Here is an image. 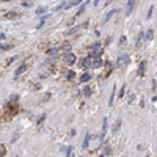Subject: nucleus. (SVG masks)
<instances>
[{
	"instance_id": "18",
	"label": "nucleus",
	"mask_w": 157,
	"mask_h": 157,
	"mask_svg": "<svg viewBox=\"0 0 157 157\" xmlns=\"http://www.w3.org/2000/svg\"><path fill=\"white\" fill-rule=\"evenodd\" d=\"M145 66H146V63L143 61V63L140 64V71H138V74H140V75H143V71H145Z\"/></svg>"
},
{
	"instance_id": "12",
	"label": "nucleus",
	"mask_w": 157,
	"mask_h": 157,
	"mask_svg": "<svg viewBox=\"0 0 157 157\" xmlns=\"http://www.w3.org/2000/svg\"><path fill=\"white\" fill-rule=\"evenodd\" d=\"M120 127H121V120H116V123L113 126V134H116L118 130H120Z\"/></svg>"
},
{
	"instance_id": "17",
	"label": "nucleus",
	"mask_w": 157,
	"mask_h": 157,
	"mask_svg": "<svg viewBox=\"0 0 157 157\" xmlns=\"http://www.w3.org/2000/svg\"><path fill=\"white\" fill-rule=\"evenodd\" d=\"M46 11H47L46 8H38V10H36V16H41V14H44Z\"/></svg>"
},
{
	"instance_id": "1",
	"label": "nucleus",
	"mask_w": 157,
	"mask_h": 157,
	"mask_svg": "<svg viewBox=\"0 0 157 157\" xmlns=\"http://www.w3.org/2000/svg\"><path fill=\"white\" fill-rule=\"evenodd\" d=\"M91 61H93V55H88L86 58L80 60V68H82V69H88V68H91Z\"/></svg>"
},
{
	"instance_id": "20",
	"label": "nucleus",
	"mask_w": 157,
	"mask_h": 157,
	"mask_svg": "<svg viewBox=\"0 0 157 157\" xmlns=\"http://www.w3.org/2000/svg\"><path fill=\"white\" fill-rule=\"evenodd\" d=\"M74 75H75V74H74V71H69V72L66 74V77H68V80H72V78H74Z\"/></svg>"
},
{
	"instance_id": "11",
	"label": "nucleus",
	"mask_w": 157,
	"mask_h": 157,
	"mask_svg": "<svg viewBox=\"0 0 157 157\" xmlns=\"http://www.w3.org/2000/svg\"><path fill=\"white\" fill-rule=\"evenodd\" d=\"M116 13H118V10H112L110 13H107V14H105V17H104V22H107V21H109V19H110L113 14H116Z\"/></svg>"
},
{
	"instance_id": "7",
	"label": "nucleus",
	"mask_w": 157,
	"mask_h": 157,
	"mask_svg": "<svg viewBox=\"0 0 157 157\" xmlns=\"http://www.w3.org/2000/svg\"><path fill=\"white\" fill-rule=\"evenodd\" d=\"M25 71H27V66H25V64H22V66H21V68H17V71L14 72V77L17 78V77H19L22 72H25Z\"/></svg>"
},
{
	"instance_id": "24",
	"label": "nucleus",
	"mask_w": 157,
	"mask_h": 157,
	"mask_svg": "<svg viewBox=\"0 0 157 157\" xmlns=\"http://www.w3.org/2000/svg\"><path fill=\"white\" fill-rule=\"evenodd\" d=\"M124 90H126V86L123 85V86H121V91H120V98H123V96H124V93H126Z\"/></svg>"
},
{
	"instance_id": "8",
	"label": "nucleus",
	"mask_w": 157,
	"mask_h": 157,
	"mask_svg": "<svg viewBox=\"0 0 157 157\" xmlns=\"http://www.w3.org/2000/svg\"><path fill=\"white\" fill-rule=\"evenodd\" d=\"M83 2V0H72L71 3H68V5H64V8H72V6H77V5H80Z\"/></svg>"
},
{
	"instance_id": "14",
	"label": "nucleus",
	"mask_w": 157,
	"mask_h": 157,
	"mask_svg": "<svg viewBox=\"0 0 157 157\" xmlns=\"http://www.w3.org/2000/svg\"><path fill=\"white\" fill-rule=\"evenodd\" d=\"M90 78H91V75H90L88 72H85V74L82 75V78H80V82H82V83H85V82H88V80H90Z\"/></svg>"
},
{
	"instance_id": "10",
	"label": "nucleus",
	"mask_w": 157,
	"mask_h": 157,
	"mask_svg": "<svg viewBox=\"0 0 157 157\" xmlns=\"http://www.w3.org/2000/svg\"><path fill=\"white\" fill-rule=\"evenodd\" d=\"M107 129H109L107 127V118H104V121H102V137L107 134Z\"/></svg>"
},
{
	"instance_id": "3",
	"label": "nucleus",
	"mask_w": 157,
	"mask_h": 157,
	"mask_svg": "<svg viewBox=\"0 0 157 157\" xmlns=\"http://www.w3.org/2000/svg\"><path fill=\"white\" fill-rule=\"evenodd\" d=\"M135 0H127V8H126V16H130L132 14V10H134V3Z\"/></svg>"
},
{
	"instance_id": "27",
	"label": "nucleus",
	"mask_w": 157,
	"mask_h": 157,
	"mask_svg": "<svg viewBox=\"0 0 157 157\" xmlns=\"http://www.w3.org/2000/svg\"><path fill=\"white\" fill-rule=\"evenodd\" d=\"M98 3H99V0H93V5L94 6H98Z\"/></svg>"
},
{
	"instance_id": "26",
	"label": "nucleus",
	"mask_w": 157,
	"mask_h": 157,
	"mask_svg": "<svg viewBox=\"0 0 157 157\" xmlns=\"http://www.w3.org/2000/svg\"><path fill=\"white\" fill-rule=\"evenodd\" d=\"M14 60H16V57H13V58H10V60H8L6 63H8V64H11V63H13V61H14Z\"/></svg>"
},
{
	"instance_id": "4",
	"label": "nucleus",
	"mask_w": 157,
	"mask_h": 157,
	"mask_svg": "<svg viewBox=\"0 0 157 157\" xmlns=\"http://www.w3.org/2000/svg\"><path fill=\"white\" fill-rule=\"evenodd\" d=\"M126 64H129V57L127 55H124V57H120L118 58V66H126Z\"/></svg>"
},
{
	"instance_id": "9",
	"label": "nucleus",
	"mask_w": 157,
	"mask_h": 157,
	"mask_svg": "<svg viewBox=\"0 0 157 157\" xmlns=\"http://www.w3.org/2000/svg\"><path fill=\"white\" fill-rule=\"evenodd\" d=\"M146 38V41H152V38H154V32H152V29H149L148 32H146V35H143Z\"/></svg>"
},
{
	"instance_id": "23",
	"label": "nucleus",
	"mask_w": 157,
	"mask_h": 157,
	"mask_svg": "<svg viewBox=\"0 0 157 157\" xmlns=\"http://www.w3.org/2000/svg\"><path fill=\"white\" fill-rule=\"evenodd\" d=\"M6 154V149H5V146L3 145H0V155H5Z\"/></svg>"
},
{
	"instance_id": "13",
	"label": "nucleus",
	"mask_w": 157,
	"mask_h": 157,
	"mask_svg": "<svg viewBox=\"0 0 157 157\" xmlns=\"http://www.w3.org/2000/svg\"><path fill=\"white\" fill-rule=\"evenodd\" d=\"M88 2H90V0H86V2H85V5H82L80 8H78V11H77V14H75V17H77V16H80L82 13L85 11V8H86V3H88Z\"/></svg>"
},
{
	"instance_id": "16",
	"label": "nucleus",
	"mask_w": 157,
	"mask_h": 157,
	"mask_svg": "<svg viewBox=\"0 0 157 157\" xmlns=\"http://www.w3.org/2000/svg\"><path fill=\"white\" fill-rule=\"evenodd\" d=\"M90 138H91V135H90V134H86L85 141H83V148H88V145H90Z\"/></svg>"
},
{
	"instance_id": "25",
	"label": "nucleus",
	"mask_w": 157,
	"mask_h": 157,
	"mask_svg": "<svg viewBox=\"0 0 157 157\" xmlns=\"http://www.w3.org/2000/svg\"><path fill=\"white\" fill-rule=\"evenodd\" d=\"M124 43H126V36L123 35V36L120 38V44H124Z\"/></svg>"
},
{
	"instance_id": "21",
	"label": "nucleus",
	"mask_w": 157,
	"mask_h": 157,
	"mask_svg": "<svg viewBox=\"0 0 157 157\" xmlns=\"http://www.w3.org/2000/svg\"><path fill=\"white\" fill-rule=\"evenodd\" d=\"M83 94H85V96H90V94H91V88L85 86V90H83Z\"/></svg>"
},
{
	"instance_id": "2",
	"label": "nucleus",
	"mask_w": 157,
	"mask_h": 157,
	"mask_svg": "<svg viewBox=\"0 0 157 157\" xmlns=\"http://www.w3.org/2000/svg\"><path fill=\"white\" fill-rule=\"evenodd\" d=\"M75 60H77V57L72 54V52H68V54L64 55V63L69 64V66H72V64L75 63Z\"/></svg>"
},
{
	"instance_id": "22",
	"label": "nucleus",
	"mask_w": 157,
	"mask_h": 157,
	"mask_svg": "<svg viewBox=\"0 0 157 157\" xmlns=\"http://www.w3.org/2000/svg\"><path fill=\"white\" fill-rule=\"evenodd\" d=\"M152 13H154V6H151V8H149V11H148V16H146L148 19H151V17H152Z\"/></svg>"
},
{
	"instance_id": "19",
	"label": "nucleus",
	"mask_w": 157,
	"mask_h": 157,
	"mask_svg": "<svg viewBox=\"0 0 157 157\" xmlns=\"http://www.w3.org/2000/svg\"><path fill=\"white\" fill-rule=\"evenodd\" d=\"M141 39H143V33H140V35H138V38H137V43H135V46H137V47L141 44Z\"/></svg>"
},
{
	"instance_id": "5",
	"label": "nucleus",
	"mask_w": 157,
	"mask_h": 157,
	"mask_svg": "<svg viewBox=\"0 0 157 157\" xmlns=\"http://www.w3.org/2000/svg\"><path fill=\"white\" fill-rule=\"evenodd\" d=\"M102 66V60L98 57V58H94L93 57V61H91V68H101Z\"/></svg>"
},
{
	"instance_id": "15",
	"label": "nucleus",
	"mask_w": 157,
	"mask_h": 157,
	"mask_svg": "<svg viewBox=\"0 0 157 157\" xmlns=\"http://www.w3.org/2000/svg\"><path fill=\"white\" fill-rule=\"evenodd\" d=\"M115 91H116V88H113L112 94H110V101H109V105H110V107L113 105V99H115Z\"/></svg>"
},
{
	"instance_id": "6",
	"label": "nucleus",
	"mask_w": 157,
	"mask_h": 157,
	"mask_svg": "<svg viewBox=\"0 0 157 157\" xmlns=\"http://www.w3.org/2000/svg\"><path fill=\"white\" fill-rule=\"evenodd\" d=\"M5 17H6V19H10V21H14V19H17V17H19V14H17V13H14V11H8L6 14H5Z\"/></svg>"
}]
</instances>
